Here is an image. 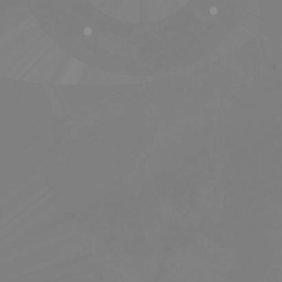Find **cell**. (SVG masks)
<instances>
[{"label": "cell", "mask_w": 282, "mask_h": 282, "mask_svg": "<svg viewBox=\"0 0 282 282\" xmlns=\"http://www.w3.org/2000/svg\"><path fill=\"white\" fill-rule=\"evenodd\" d=\"M95 8L117 21L150 23L168 18L188 0H90Z\"/></svg>", "instance_id": "obj_2"}, {"label": "cell", "mask_w": 282, "mask_h": 282, "mask_svg": "<svg viewBox=\"0 0 282 282\" xmlns=\"http://www.w3.org/2000/svg\"><path fill=\"white\" fill-rule=\"evenodd\" d=\"M68 54L32 19L4 30L0 44V68L4 77L30 81H54L73 66Z\"/></svg>", "instance_id": "obj_1"}]
</instances>
